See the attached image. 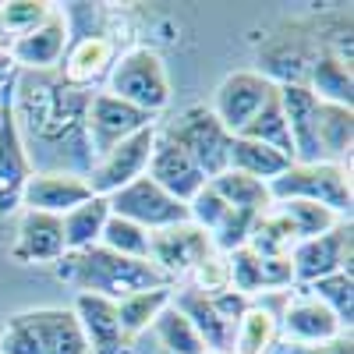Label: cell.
Returning a JSON list of instances; mask_svg holds the SVG:
<instances>
[{"mask_svg": "<svg viewBox=\"0 0 354 354\" xmlns=\"http://www.w3.org/2000/svg\"><path fill=\"white\" fill-rule=\"evenodd\" d=\"M88 88L68 85L57 71H18L11 85V117L32 170L88 174L93 153L85 142Z\"/></svg>", "mask_w": 354, "mask_h": 354, "instance_id": "6da1fadb", "label": "cell"}, {"mask_svg": "<svg viewBox=\"0 0 354 354\" xmlns=\"http://www.w3.org/2000/svg\"><path fill=\"white\" fill-rule=\"evenodd\" d=\"M53 270L64 283L78 287V294H100V298L110 301H124L131 294L153 290V287H174L149 259H124L106 252L103 245L64 252V259Z\"/></svg>", "mask_w": 354, "mask_h": 354, "instance_id": "7a4b0ae2", "label": "cell"}, {"mask_svg": "<svg viewBox=\"0 0 354 354\" xmlns=\"http://www.w3.org/2000/svg\"><path fill=\"white\" fill-rule=\"evenodd\" d=\"M0 354H88V344L71 308H28L4 322Z\"/></svg>", "mask_w": 354, "mask_h": 354, "instance_id": "3957f363", "label": "cell"}, {"mask_svg": "<svg viewBox=\"0 0 354 354\" xmlns=\"http://www.w3.org/2000/svg\"><path fill=\"white\" fill-rule=\"evenodd\" d=\"M103 93L117 96L121 103L149 117L163 113L170 106V75H167L163 57L153 46H131L124 53H117Z\"/></svg>", "mask_w": 354, "mask_h": 354, "instance_id": "277c9868", "label": "cell"}, {"mask_svg": "<svg viewBox=\"0 0 354 354\" xmlns=\"http://www.w3.org/2000/svg\"><path fill=\"white\" fill-rule=\"evenodd\" d=\"M156 135L163 142L177 145L185 156H192V163L205 174V181L227 170V153H230V138L234 135L216 121V113L205 103L177 110L167 121V128L156 131Z\"/></svg>", "mask_w": 354, "mask_h": 354, "instance_id": "5b68a950", "label": "cell"}, {"mask_svg": "<svg viewBox=\"0 0 354 354\" xmlns=\"http://www.w3.org/2000/svg\"><path fill=\"white\" fill-rule=\"evenodd\" d=\"M273 202H315L322 209L337 213L340 220H351V170L340 163H290L277 181L270 185Z\"/></svg>", "mask_w": 354, "mask_h": 354, "instance_id": "8992f818", "label": "cell"}, {"mask_svg": "<svg viewBox=\"0 0 354 354\" xmlns=\"http://www.w3.org/2000/svg\"><path fill=\"white\" fill-rule=\"evenodd\" d=\"M252 301L238 290H216V294H205L198 287H185L181 294H174V308L181 312L195 333L202 337L205 351L209 354H230V340L234 330H238V319L245 315Z\"/></svg>", "mask_w": 354, "mask_h": 354, "instance_id": "52a82bcc", "label": "cell"}, {"mask_svg": "<svg viewBox=\"0 0 354 354\" xmlns=\"http://www.w3.org/2000/svg\"><path fill=\"white\" fill-rule=\"evenodd\" d=\"M153 145H156V124L153 128H142L138 135L124 138L121 145H113L110 153H103L100 160H93L85 174V185L93 195L110 198L113 192L128 188L131 181L145 177L149 170V156H153Z\"/></svg>", "mask_w": 354, "mask_h": 354, "instance_id": "ba28073f", "label": "cell"}, {"mask_svg": "<svg viewBox=\"0 0 354 354\" xmlns=\"http://www.w3.org/2000/svg\"><path fill=\"white\" fill-rule=\"evenodd\" d=\"M110 213L121 216V220H131L138 223L142 230H167V227H177V223H188V205L170 198L160 185H153L149 177H138V181H131L128 188L113 192L106 198Z\"/></svg>", "mask_w": 354, "mask_h": 354, "instance_id": "9c48e42d", "label": "cell"}, {"mask_svg": "<svg viewBox=\"0 0 354 354\" xmlns=\"http://www.w3.org/2000/svg\"><path fill=\"white\" fill-rule=\"evenodd\" d=\"M209 255H216V248L209 241V234L198 230L195 223H177V227L149 234V262L170 283L195 277L198 266Z\"/></svg>", "mask_w": 354, "mask_h": 354, "instance_id": "30bf717a", "label": "cell"}, {"mask_svg": "<svg viewBox=\"0 0 354 354\" xmlns=\"http://www.w3.org/2000/svg\"><path fill=\"white\" fill-rule=\"evenodd\" d=\"M142 128H153V117L142 113L128 103H121L110 93H93L85 106V142L93 160H100L103 153H110L113 145H121L124 138L138 135Z\"/></svg>", "mask_w": 354, "mask_h": 354, "instance_id": "8fae6325", "label": "cell"}, {"mask_svg": "<svg viewBox=\"0 0 354 354\" xmlns=\"http://www.w3.org/2000/svg\"><path fill=\"white\" fill-rule=\"evenodd\" d=\"M287 259H290L294 283H301V287L330 273H351V220L337 223L333 230L319 234V238L298 241Z\"/></svg>", "mask_w": 354, "mask_h": 354, "instance_id": "7c38bea8", "label": "cell"}, {"mask_svg": "<svg viewBox=\"0 0 354 354\" xmlns=\"http://www.w3.org/2000/svg\"><path fill=\"white\" fill-rule=\"evenodd\" d=\"M273 93H277V85L270 78H262L259 71H234L216 85L209 110L230 135H241Z\"/></svg>", "mask_w": 354, "mask_h": 354, "instance_id": "4fadbf2b", "label": "cell"}, {"mask_svg": "<svg viewBox=\"0 0 354 354\" xmlns=\"http://www.w3.org/2000/svg\"><path fill=\"white\" fill-rule=\"evenodd\" d=\"M71 46V25L61 8H53L43 25H36L32 32H25L11 39L8 53L18 71H57L64 61V53Z\"/></svg>", "mask_w": 354, "mask_h": 354, "instance_id": "5bb4252c", "label": "cell"}, {"mask_svg": "<svg viewBox=\"0 0 354 354\" xmlns=\"http://www.w3.org/2000/svg\"><path fill=\"white\" fill-rule=\"evenodd\" d=\"M280 337L301 347H315V344H330L337 337H351L340 322L333 319V312L326 305H319L308 290H301L298 298H287L283 312L277 315Z\"/></svg>", "mask_w": 354, "mask_h": 354, "instance_id": "9a60e30c", "label": "cell"}, {"mask_svg": "<svg viewBox=\"0 0 354 354\" xmlns=\"http://www.w3.org/2000/svg\"><path fill=\"white\" fill-rule=\"evenodd\" d=\"M64 227L61 216L36 213V209H21L18 227H15V241L11 255L25 266H57L64 259Z\"/></svg>", "mask_w": 354, "mask_h": 354, "instance_id": "2e32d148", "label": "cell"}, {"mask_svg": "<svg viewBox=\"0 0 354 354\" xmlns=\"http://www.w3.org/2000/svg\"><path fill=\"white\" fill-rule=\"evenodd\" d=\"M78 326L85 333L88 354H128V337L117 319V301L100 298V294H75L71 305Z\"/></svg>", "mask_w": 354, "mask_h": 354, "instance_id": "e0dca14e", "label": "cell"}, {"mask_svg": "<svg viewBox=\"0 0 354 354\" xmlns=\"http://www.w3.org/2000/svg\"><path fill=\"white\" fill-rule=\"evenodd\" d=\"M32 174H36L32 160L25 153V142L18 135L11 103H8L4 121H0V216L21 213V195H25V185Z\"/></svg>", "mask_w": 354, "mask_h": 354, "instance_id": "ac0fdd59", "label": "cell"}, {"mask_svg": "<svg viewBox=\"0 0 354 354\" xmlns=\"http://www.w3.org/2000/svg\"><path fill=\"white\" fill-rule=\"evenodd\" d=\"M85 198H93L82 174H61V170H36L25 185L21 209H36L50 216H64Z\"/></svg>", "mask_w": 354, "mask_h": 354, "instance_id": "d6986e66", "label": "cell"}, {"mask_svg": "<svg viewBox=\"0 0 354 354\" xmlns=\"http://www.w3.org/2000/svg\"><path fill=\"white\" fill-rule=\"evenodd\" d=\"M153 185H160L170 198L177 202H192L202 188H205V174L192 163V156H185L177 145L163 142L156 135V145H153V156H149V170H145Z\"/></svg>", "mask_w": 354, "mask_h": 354, "instance_id": "ffe728a7", "label": "cell"}, {"mask_svg": "<svg viewBox=\"0 0 354 354\" xmlns=\"http://www.w3.org/2000/svg\"><path fill=\"white\" fill-rule=\"evenodd\" d=\"M113 61H117V46H113V39L88 32V36L71 39V46H68V53H64L61 68H57V75H61L68 85H75V88H88V93H93V85H96V82H106Z\"/></svg>", "mask_w": 354, "mask_h": 354, "instance_id": "44dd1931", "label": "cell"}, {"mask_svg": "<svg viewBox=\"0 0 354 354\" xmlns=\"http://www.w3.org/2000/svg\"><path fill=\"white\" fill-rule=\"evenodd\" d=\"M308 93L319 103H337V106H354V78H351V64L340 61V57L326 46H319L312 53L308 64Z\"/></svg>", "mask_w": 354, "mask_h": 354, "instance_id": "7402d4cb", "label": "cell"}, {"mask_svg": "<svg viewBox=\"0 0 354 354\" xmlns=\"http://www.w3.org/2000/svg\"><path fill=\"white\" fill-rule=\"evenodd\" d=\"M315 145H319L322 163L347 167L351 145H354V106L319 103V110H315Z\"/></svg>", "mask_w": 354, "mask_h": 354, "instance_id": "603a6c76", "label": "cell"}, {"mask_svg": "<svg viewBox=\"0 0 354 354\" xmlns=\"http://www.w3.org/2000/svg\"><path fill=\"white\" fill-rule=\"evenodd\" d=\"M290 163L294 160L283 156V153H277L273 145H262V142H252V138H241V135L230 138L227 170H238V174L255 177V181H262V185H273Z\"/></svg>", "mask_w": 354, "mask_h": 354, "instance_id": "cb8c5ba5", "label": "cell"}, {"mask_svg": "<svg viewBox=\"0 0 354 354\" xmlns=\"http://www.w3.org/2000/svg\"><path fill=\"white\" fill-rule=\"evenodd\" d=\"M110 220V205L106 198L93 195L85 198L82 205H75L71 213L61 216V227H64V248L68 252H82V248H93L100 245V234Z\"/></svg>", "mask_w": 354, "mask_h": 354, "instance_id": "d4e9b609", "label": "cell"}, {"mask_svg": "<svg viewBox=\"0 0 354 354\" xmlns=\"http://www.w3.org/2000/svg\"><path fill=\"white\" fill-rule=\"evenodd\" d=\"M277 340H280L277 315L266 305H248L245 315L238 319V330H234L230 354H270Z\"/></svg>", "mask_w": 354, "mask_h": 354, "instance_id": "484cf974", "label": "cell"}, {"mask_svg": "<svg viewBox=\"0 0 354 354\" xmlns=\"http://www.w3.org/2000/svg\"><path fill=\"white\" fill-rule=\"evenodd\" d=\"M209 188L230 205V209H245V213H266L273 205L270 198V185L245 177L238 170H223L216 177H209Z\"/></svg>", "mask_w": 354, "mask_h": 354, "instance_id": "4316f807", "label": "cell"}, {"mask_svg": "<svg viewBox=\"0 0 354 354\" xmlns=\"http://www.w3.org/2000/svg\"><path fill=\"white\" fill-rule=\"evenodd\" d=\"M174 301V287H153V290H138L131 298L117 301V319H121V330L128 340H135L138 333H145L156 322V315L163 308H170Z\"/></svg>", "mask_w": 354, "mask_h": 354, "instance_id": "83f0119b", "label": "cell"}, {"mask_svg": "<svg viewBox=\"0 0 354 354\" xmlns=\"http://www.w3.org/2000/svg\"><path fill=\"white\" fill-rule=\"evenodd\" d=\"M294 245H298V241H294V234H290L287 220L277 213V205H270L266 213L255 216L245 248L255 252V255H262V259H280V255H290Z\"/></svg>", "mask_w": 354, "mask_h": 354, "instance_id": "f1b7e54d", "label": "cell"}, {"mask_svg": "<svg viewBox=\"0 0 354 354\" xmlns=\"http://www.w3.org/2000/svg\"><path fill=\"white\" fill-rule=\"evenodd\" d=\"M319 305H326L333 312V319L351 333L354 326V273H330L315 283L305 287Z\"/></svg>", "mask_w": 354, "mask_h": 354, "instance_id": "f546056e", "label": "cell"}, {"mask_svg": "<svg viewBox=\"0 0 354 354\" xmlns=\"http://www.w3.org/2000/svg\"><path fill=\"white\" fill-rule=\"evenodd\" d=\"M273 205H277V213L287 220L294 241L319 238V234H326V230H333L337 223H344L337 213L322 209V205H315V202H294V198H290V202H273Z\"/></svg>", "mask_w": 354, "mask_h": 354, "instance_id": "4dcf8cb0", "label": "cell"}, {"mask_svg": "<svg viewBox=\"0 0 354 354\" xmlns=\"http://www.w3.org/2000/svg\"><path fill=\"white\" fill-rule=\"evenodd\" d=\"M241 138H252V142H262V145H273L277 153H283V156L294 160L290 131H287V121H283V110H280V96H277V93L266 100V106L248 121V128L241 131Z\"/></svg>", "mask_w": 354, "mask_h": 354, "instance_id": "1f68e13d", "label": "cell"}, {"mask_svg": "<svg viewBox=\"0 0 354 354\" xmlns=\"http://www.w3.org/2000/svg\"><path fill=\"white\" fill-rule=\"evenodd\" d=\"M153 330H156V337H160L167 354H209L205 344H202V337L195 333V326L174 308V301H170V308H163L156 315Z\"/></svg>", "mask_w": 354, "mask_h": 354, "instance_id": "d6a6232c", "label": "cell"}, {"mask_svg": "<svg viewBox=\"0 0 354 354\" xmlns=\"http://www.w3.org/2000/svg\"><path fill=\"white\" fill-rule=\"evenodd\" d=\"M50 11L53 4H46V0H8V4H0V36H4V46H11V39L43 25Z\"/></svg>", "mask_w": 354, "mask_h": 354, "instance_id": "836d02e7", "label": "cell"}, {"mask_svg": "<svg viewBox=\"0 0 354 354\" xmlns=\"http://www.w3.org/2000/svg\"><path fill=\"white\" fill-rule=\"evenodd\" d=\"M100 245L113 255H124V259H149V230H142L138 223L110 213V220L100 234Z\"/></svg>", "mask_w": 354, "mask_h": 354, "instance_id": "e575fe53", "label": "cell"}, {"mask_svg": "<svg viewBox=\"0 0 354 354\" xmlns=\"http://www.w3.org/2000/svg\"><path fill=\"white\" fill-rule=\"evenodd\" d=\"M227 209H230V205L209 188V181H205V188L188 202V223H195V227L205 230V234H213V230L220 227V220L227 216Z\"/></svg>", "mask_w": 354, "mask_h": 354, "instance_id": "d590c367", "label": "cell"}, {"mask_svg": "<svg viewBox=\"0 0 354 354\" xmlns=\"http://www.w3.org/2000/svg\"><path fill=\"white\" fill-rule=\"evenodd\" d=\"M270 354H354V347H351V337H337L330 344H315V347H301V344H290L280 337Z\"/></svg>", "mask_w": 354, "mask_h": 354, "instance_id": "8d00e7d4", "label": "cell"}, {"mask_svg": "<svg viewBox=\"0 0 354 354\" xmlns=\"http://www.w3.org/2000/svg\"><path fill=\"white\" fill-rule=\"evenodd\" d=\"M15 75H18V68H15V61H11V53H8V46H0V85H8V82H15Z\"/></svg>", "mask_w": 354, "mask_h": 354, "instance_id": "74e56055", "label": "cell"}, {"mask_svg": "<svg viewBox=\"0 0 354 354\" xmlns=\"http://www.w3.org/2000/svg\"><path fill=\"white\" fill-rule=\"evenodd\" d=\"M11 85H15V82H8V85H0V106H4V103L11 100Z\"/></svg>", "mask_w": 354, "mask_h": 354, "instance_id": "f35d334b", "label": "cell"}, {"mask_svg": "<svg viewBox=\"0 0 354 354\" xmlns=\"http://www.w3.org/2000/svg\"><path fill=\"white\" fill-rule=\"evenodd\" d=\"M8 103H11V100H8ZM8 103H4V106H0V121H4V110H8Z\"/></svg>", "mask_w": 354, "mask_h": 354, "instance_id": "ab89813d", "label": "cell"}]
</instances>
